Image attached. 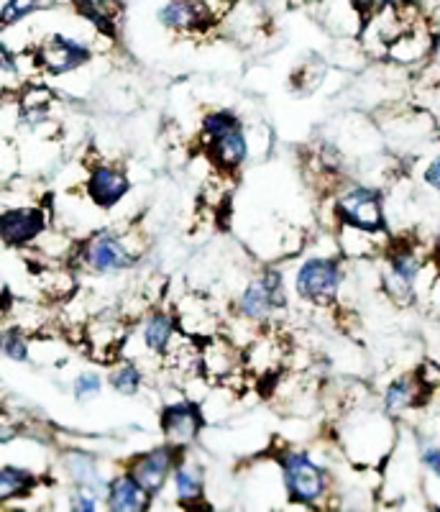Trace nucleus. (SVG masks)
I'll return each mask as SVG.
<instances>
[{
    "label": "nucleus",
    "instance_id": "f3484780",
    "mask_svg": "<svg viewBox=\"0 0 440 512\" xmlns=\"http://www.w3.org/2000/svg\"><path fill=\"white\" fill-rule=\"evenodd\" d=\"M154 505V497L136 482L131 474L123 472L113 474L105 489V510L110 512H146Z\"/></svg>",
    "mask_w": 440,
    "mask_h": 512
},
{
    "label": "nucleus",
    "instance_id": "1a4fd4ad",
    "mask_svg": "<svg viewBox=\"0 0 440 512\" xmlns=\"http://www.w3.org/2000/svg\"><path fill=\"white\" fill-rule=\"evenodd\" d=\"M182 451H185V448L164 441L159 443V446L144 451V454L131 456V461L126 464V472L131 474L154 500H157L164 489H167V484L172 482L174 466L180 461Z\"/></svg>",
    "mask_w": 440,
    "mask_h": 512
},
{
    "label": "nucleus",
    "instance_id": "bb28decb",
    "mask_svg": "<svg viewBox=\"0 0 440 512\" xmlns=\"http://www.w3.org/2000/svg\"><path fill=\"white\" fill-rule=\"evenodd\" d=\"M417 461H420L425 477L440 484V443H423L417 448Z\"/></svg>",
    "mask_w": 440,
    "mask_h": 512
},
{
    "label": "nucleus",
    "instance_id": "7ed1b4c3",
    "mask_svg": "<svg viewBox=\"0 0 440 512\" xmlns=\"http://www.w3.org/2000/svg\"><path fill=\"white\" fill-rule=\"evenodd\" d=\"M144 251L146 246L136 239V233H118L103 228L80 246L77 259L87 272L98 274V277H110V274L134 269L141 262Z\"/></svg>",
    "mask_w": 440,
    "mask_h": 512
},
{
    "label": "nucleus",
    "instance_id": "a211bd4d",
    "mask_svg": "<svg viewBox=\"0 0 440 512\" xmlns=\"http://www.w3.org/2000/svg\"><path fill=\"white\" fill-rule=\"evenodd\" d=\"M425 382L420 379V374H400L394 377L392 382L384 387L382 392V410L392 418H400V415L410 413V410L420 408L425 397Z\"/></svg>",
    "mask_w": 440,
    "mask_h": 512
},
{
    "label": "nucleus",
    "instance_id": "423d86ee",
    "mask_svg": "<svg viewBox=\"0 0 440 512\" xmlns=\"http://www.w3.org/2000/svg\"><path fill=\"white\" fill-rule=\"evenodd\" d=\"M425 272V259L415 246H394L387 251L382 269V290L394 305L410 308L417 300V285Z\"/></svg>",
    "mask_w": 440,
    "mask_h": 512
},
{
    "label": "nucleus",
    "instance_id": "9b49d317",
    "mask_svg": "<svg viewBox=\"0 0 440 512\" xmlns=\"http://www.w3.org/2000/svg\"><path fill=\"white\" fill-rule=\"evenodd\" d=\"M49 231V213L44 205H16L6 208L0 216V239L6 249H26L39 244V239Z\"/></svg>",
    "mask_w": 440,
    "mask_h": 512
},
{
    "label": "nucleus",
    "instance_id": "0eeeda50",
    "mask_svg": "<svg viewBox=\"0 0 440 512\" xmlns=\"http://www.w3.org/2000/svg\"><path fill=\"white\" fill-rule=\"evenodd\" d=\"M341 287L343 267L333 256H310L295 272V292L315 308H328L336 303Z\"/></svg>",
    "mask_w": 440,
    "mask_h": 512
},
{
    "label": "nucleus",
    "instance_id": "f257e3e1",
    "mask_svg": "<svg viewBox=\"0 0 440 512\" xmlns=\"http://www.w3.org/2000/svg\"><path fill=\"white\" fill-rule=\"evenodd\" d=\"M205 152L220 172H238L251 157V139L244 121L233 111H213L200 123Z\"/></svg>",
    "mask_w": 440,
    "mask_h": 512
},
{
    "label": "nucleus",
    "instance_id": "cd10ccee",
    "mask_svg": "<svg viewBox=\"0 0 440 512\" xmlns=\"http://www.w3.org/2000/svg\"><path fill=\"white\" fill-rule=\"evenodd\" d=\"M100 505H105V497L95 489L87 487H75L70 495V507L77 512H95Z\"/></svg>",
    "mask_w": 440,
    "mask_h": 512
},
{
    "label": "nucleus",
    "instance_id": "393cba45",
    "mask_svg": "<svg viewBox=\"0 0 440 512\" xmlns=\"http://www.w3.org/2000/svg\"><path fill=\"white\" fill-rule=\"evenodd\" d=\"M3 356L13 364H26L31 359V349H29V338L24 336V331L18 326H6L3 328Z\"/></svg>",
    "mask_w": 440,
    "mask_h": 512
},
{
    "label": "nucleus",
    "instance_id": "7c9ffc66",
    "mask_svg": "<svg viewBox=\"0 0 440 512\" xmlns=\"http://www.w3.org/2000/svg\"><path fill=\"white\" fill-rule=\"evenodd\" d=\"M205 3H208V6L213 8V13H215V16H218V18H223V11H220V8H218V3H220V0H205ZM223 3H226V6L231 8L233 3H236V0H223Z\"/></svg>",
    "mask_w": 440,
    "mask_h": 512
},
{
    "label": "nucleus",
    "instance_id": "a878e982",
    "mask_svg": "<svg viewBox=\"0 0 440 512\" xmlns=\"http://www.w3.org/2000/svg\"><path fill=\"white\" fill-rule=\"evenodd\" d=\"M100 392H103V374L95 372V369H85L72 382V395H75L77 402L93 400Z\"/></svg>",
    "mask_w": 440,
    "mask_h": 512
},
{
    "label": "nucleus",
    "instance_id": "412c9836",
    "mask_svg": "<svg viewBox=\"0 0 440 512\" xmlns=\"http://www.w3.org/2000/svg\"><path fill=\"white\" fill-rule=\"evenodd\" d=\"M77 16H82L87 24H93L98 34H116L118 18H121V0H70Z\"/></svg>",
    "mask_w": 440,
    "mask_h": 512
},
{
    "label": "nucleus",
    "instance_id": "4468645a",
    "mask_svg": "<svg viewBox=\"0 0 440 512\" xmlns=\"http://www.w3.org/2000/svg\"><path fill=\"white\" fill-rule=\"evenodd\" d=\"M157 21L164 29L177 31V34H197L218 21V16L205 0H167L157 11Z\"/></svg>",
    "mask_w": 440,
    "mask_h": 512
},
{
    "label": "nucleus",
    "instance_id": "b1692460",
    "mask_svg": "<svg viewBox=\"0 0 440 512\" xmlns=\"http://www.w3.org/2000/svg\"><path fill=\"white\" fill-rule=\"evenodd\" d=\"M54 0H3V13H0V18H3V26L6 29H11V26H18L21 21H26L29 16H34V13L44 11V8L52 6Z\"/></svg>",
    "mask_w": 440,
    "mask_h": 512
},
{
    "label": "nucleus",
    "instance_id": "4be33fe9",
    "mask_svg": "<svg viewBox=\"0 0 440 512\" xmlns=\"http://www.w3.org/2000/svg\"><path fill=\"white\" fill-rule=\"evenodd\" d=\"M36 487H39V474L29 466L3 464V469H0V500L6 505L11 500L34 495Z\"/></svg>",
    "mask_w": 440,
    "mask_h": 512
},
{
    "label": "nucleus",
    "instance_id": "f03ea898",
    "mask_svg": "<svg viewBox=\"0 0 440 512\" xmlns=\"http://www.w3.org/2000/svg\"><path fill=\"white\" fill-rule=\"evenodd\" d=\"M392 415L384 410H364L361 415L351 418L343 428L341 438L346 446V454L361 466L379 464L394 451L397 433H394Z\"/></svg>",
    "mask_w": 440,
    "mask_h": 512
},
{
    "label": "nucleus",
    "instance_id": "5701e85b",
    "mask_svg": "<svg viewBox=\"0 0 440 512\" xmlns=\"http://www.w3.org/2000/svg\"><path fill=\"white\" fill-rule=\"evenodd\" d=\"M108 382H110V390L118 392V395L134 397L139 395L141 387H144V372H141V367L136 364V361L123 359L118 361L116 367L110 369Z\"/></svg>",
    "mask_w": 440,
    "mask_h": 512
},
{
    "label": "nucleus",
    "instance_id": "39448f33",
    "mask_svg": "<svg viewBox=\"0 0 440 512\" xmlns=\"http://www.w3.org/2000/svg\"><path fill=\"white\" fill-rule=\"evenodd\" d=\"M338 226L359 228L369 233H387V200L379 187L351 185L333 200Z\"/></svg>",
    "mask_w": 440,
    "mask_h": 512
},
{
    "label": "nucleus",
    "instance_id": "c85d7f7f",
    "mask_svg": "<svg viewBox=\"0 0 440 512\" xmlns=\"http://www.w3.org/2000/svg\"><path fill=\"white\" fill-rule=\"evenodd\" d=\"M420 182H423L430 192L440 195V152L433 154V157L423 164V169H420Z\"/></svg>",
    "mask_w": 440,
    "mask_h": 512
},
{
    "label": "nucleus",
    "instance_id": "dca6fc26",
    "mask_svg": "<svg viewBox=\"0 0 440 512\" xmlns=\"http://www.w3.org/2000/svg\"><path fill=\"white\" fill-rule=\"evenodd\" d=\"M435 49H438V36L430 31L425 21H415L389 44L387 59L402 64V67H410V64H420L433 57Z\"/></svg>",
    "mask_w": 440,
    "mask_h": 512
},
{
    "label": "nucleus",
    "instance_id": "6e6552de",
    "mask_svg": "<svg viewBox=\"0 0 440 512\" xmlns=\"http://www.w3.org/2000/svg\"><path fill=\"white\" fill-rule=\"evenodd\" d=\"M287 297H284V274L279 269H264L259 277L249 282L241 290L236 300L238 318H244L246 323H267L277 310L284 308Z\"/></svg>",
    "mask_w": 440,
    "mask_h": 512
},
{
    "label": "nucleus",
    "instance_id": "aec40b11",
    "mask_svg": "<svg viewBox=\"0 0 440 512\" xmlns=\"http://www.w3.org/2000/svg\"><path fill=\"white\" fill-rule=\"evenodd\" d=\"M177 338V320L164 310H151L141 323V344L149 354L167 356L172 354V344Z\"/></svg>",
    "mask_w": 440,
    "mask_h": 512
},
{
    "label": "nucleus",
    "instance_id": "c756f323",
    "mask_svg": "<svg viewBox=\"0 0 440 512\" xmlns=\"http://www.w3.org/2000/svg\"><path fill=\"white\" fill-rule=\"evenodd\" d=\"M351 3H354V8L361 13V16H364V21H366V18L374 16V13H379L382 8L392 6V3H397V0H351Z\"/></svg>",
    "mask_w": 440,
    "mask_h": 512
},
{
    "label": "nucleus",
    "instance_id": "9d476101",
    "mask_svg": "<svg viewBox=\"0 0 440 512\" xmlns=\"http://www.w3.org/2000/svg\"><path fill=\"white\" fill-rule=\"evenodd\" d=\"M36 59H39L41 70H47L49 75L62 77L70 72L82 70L85 64L93 62L95 49L87 41L77 39L70 34H52L41 41L39 47L34 49Z\"/></svg>",
    "mask_w": 440,
    "mask_h": 512
},
{
    "label": "nucleus",
    "instance_id": "2eb2a0df",
    "mask_svg": "<svg viewBox=\"0 0 440 512\" xmlns=\"http://www.w3.org/2000/svg\"><path fill=\"white\" fill-rule=\"evenodd\" d=\"M172 492L174 502L180 507H208L205 505V466L203 461L192 454L190 448H185L174 466L172 474Z\"/></svg>",
    "mask_w": 440,
    "mask_h": 512
},
{
    "label": "nucleus",
    "instance_id": "f8f14e48",
    "mask_svg": "<svg viewBox=\"0 0 440 512\" xmlns=\"http://www.w3.org/2000/svg\"><path fill=\"white\" fill-rule=\"evenodd\" d=\"M203 425V405H197L195 400L169 402L159 413V428H162L164 441L180 448H190L200 438V433H203Z\"/></svg>",
    "mask_w": 440,
    "mask_h": 512
},
{
    "label": "nucleus",
    "instance_id": "ddd939ff",
    "mask_svg": "<svg viewBox=\"0 0 440 512\" xmlns=\"http://www.w3.org/2000/svg\"><path fill=\"white\" fill-rule=\"evenodd\" d=\"M85 192L90 203L100 210H113L131 192V180L116 164H95L87 172Z\"/></svg>",
    "mask_w": 440,
    "mask_h": 512
},
{
    "label": "nucleus",
    "instance_id": "6ab92c4d",
    "mask_svg": "<svg viewBox=\"0 0 440 512\" xmlns=\"http://www.w3.org/2000/svg\"><path fill=\"white\" fill-rule=\"evenodd\" d=\"M64 472L70 477L72 487H87L95 489L105 497V489H108L110 477H105L100 472V461L95 454H87V451H67L62 459Z\"/></svg>",
    "mask_w": 440,
    "mask_h": 512
},
{
    "label": "nucleus",
    "instance_id": "20e7f679",
    "mask_svg": "<svg viewBox=\"0 0 440 512\" xmlns=\"http://www.w3.org/2000/svg\"><path fill=\"white\" fill-rule=\"evenodd\" d=\"M282 487L295 505L323 507L330 495V474L305 448H284L277 454Z\"/></svg>",
    "mask_w": 440,
    "mask_h": 512
}]
</instances>
